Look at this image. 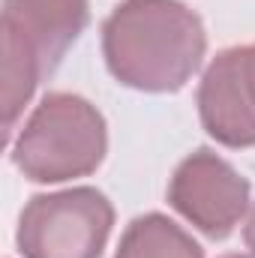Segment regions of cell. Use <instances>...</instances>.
<instances>
[{"mask_svg":"<svg viewBox=\"0 0 255 258\" xmlns=\"http://www.w3.org/2000/svg\"><path fill=\"white\" fill-rule=\"evenodd\" d=\"M204 24L180 0H126L102 24L111 75L144 93H174L201 66Z\"/></svg>","mask_w":255,"mask_h":258,"instance_id":"cell-1","label":"cell"},{"mask_svg":"<svg viewBox=\"0 0 255 258\" xmlns=\"http://www.w3.org/2000/svg\"><path fill=\"white\" fill-rule=\"evenodd\" d=\"M87 0H3L0 12V108L6 135L33 90L60 66L84 33Z\"/></svg>","mask_w":255,"mask_h":258,"instance_id":"cell-2","label":"cell"},{"mask_svg":"<svg viewBox=\"0 0 255 258\" xmlns=\"http://www.w3.org/2000/svg\"><path fill=\"white\" fill-rule=\"evenodd\" d=\"M105 120L84 96L45 93L12 144V162L33 183L84 177L105 159Z\"/></svg>","mask_w":255,"mask_h":258,"instance_id":"cell-3","label":"cell"},{"mask_svg":"<svg viewBox=\"0 0 255 258\" xmlns=\"http://www.w3.org/2000/svg\"><path fill=\"white\" fill-rule=\"evenodd\" d=\"M114 225L111 201L93 186L30 198L18 222L24 258H99Z\"/></svg>","mask_w":255,"mask_h":258,"instance_id":"cell-4","label":"cell"},{"mask_svg":"<svg viewBox=\"0 0 255 258\" xmlns=\"http://www.w3.org/2000/svg\"><path fill=\"white\" fill-rule=\"evenodd\" d=\"M168 201L201 234L222 240L249 210V180L240 177L222 156L195 150L174 168Z\"/></svg>","mask_w":255,"mask_h":258,"instance_id":"cell-5","label":"cell"},{"mask_svg":"<svg viewBox=\"0 0 255 258\" xmlns=\"http://www.w3.org/2000/svg\"><path fill=\"white\" fill-rule=\"evenodd\" d=\"M198 114L210 138L225 147L255 144V102L240 69V45L225 48L198 84Z\"/></svg>","mask_w":255,"mask_h":258,"instance_id":"cell-6","label":"cell"},{"mask_svg":"<svg viewBox=\"0 0 255 258\" xmlns=\"http://www.w3.org/2000/svg\"><path fill=\"white\" fill-rule=\"evenodd\" d=\"M114 258H204V252L177 222L147 213L129 222Z\"/></svg>","mask_w":255,"mask_h":258,"instance_id":"cell-7","label":"cell"},{"mask_svg":"<svg viewBox=\"0 0 255 258\" xmlns=\"http://www.w3.org/2000/svg\"><path fill=\"white\" fill-rule=\"evenodd\" d=\"M240 69H243V81H246L249 96L255 102V42L252 45H240Z\"/></svg>","mask_w":255,"mask_h":258,"instance_id":"cell-8","label":"cell"},{"mask_svg":"<svg viewBox=\"0 0 255 258\" xmlns=\"http://www.w3.org/2000/svg\"><path fill=\"white\" fill-rule=\"evenodd\" d=\"M243 240H246V246L252 249V255H255V204H252V210H249V216H246V228H243Z\"/></svg>","mask_w":255,"mask_h":258,"instance_id":"cell-9","label":"cell"},{"mask_svg":"<svg viewBox=\"0 0 255 258\" xmlns=\"http://www.w3.org/2000/svg\"><path fill=\"white\" fill-rule=\"evenodd\" d=\"M222 258H255V255H222Z\"/></svg>","mask_w":255,"mask_h":258,"instance_id":"cell-10","label":"cell"}]
</instances>
